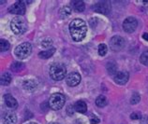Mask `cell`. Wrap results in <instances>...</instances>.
Wrapping results in <instances>:
<instances>
[{
    "mask_svg": "<svg viewBox=\"0 0 148 124\" xmlns=\"http://www.w3.org/2000/svg\"><path fill=\"white\" fill-rule=\"evenodd\" d=\"M23 86H24L25 90L28 91H33L37 89L38 83H37V81L34 79H26L24 81V83H23Z\"/></svg>",
    "mask_w": 148,
    "mask_h": 124,
    "instance_id": "5bb4252c",
    "label": "cell"
},
{
    "mask_svg": "<svg viewBox=\"0 0 148 124\" xmlns=\"http://www.w3.org/2000/svg\"><path fill=\"white\" fill-rule=\"evenodd\" d=\"M26 124H37L36 122H28V123H26Z\"/></svg>",
    "mask_w": 148,
    "mask_h": 124,
    "instance_id": "4dcf8cb0",
    "label": "cell"
},
{
    "mask_svg": "<svg viewBox=\"0 0 148 124\" xmlns=\"http://www.w3.org/2000/svg\"><path fill=\"white\" fill-rule=\"evenodd\" d=\"M140 62H141L143 64L148 65V50L147 51L143 52L141 57H140Z\"/></svg>",
    "mask_w": 148,
    "mask_h": 124,
    "instance_id": "d4e9b609",
    "label": "cell"
},
{
    "mask_svg": "<svg viewBox=\"0 0 148 124\" xmlns=\"http://www.w3.org/2000/svg\"><path fill=\"white\" fill-rule=\"evenodd\" d=\"M143 38L145 41H148V33H145V34H143Z\"/></svg>",
    "mask_w": 148,
    "mask_h": 124,
    "instance_id": "f546056e",
    "label": "cell"
},
{
    "mask_svg": "<svg viewBox=\"0 0 148 124\" xmlns=\"http://www.w3.org/2000/svg\"><path fill=\"white\" fill-rule=\"evenodd\" d=\"M125 47V39L119 36H114L110 40V48L114 51H120Z\"/></svg>",
    "mask_w": 148,
    "mask_h": 124,
    "instance_id": "8992f818",
    "label": "cell"
},
{
    "mask_svg": "<svg viewBox=\"0 0 148 124\" xmlns=\"http://www.w3.org/2000/svg\"><path fill=\"white\" fill-rule=\"evenodd\" d=\"M24 68H25V64L23 63H20V62H14L10 66V69L13 72H20Z\"/></svg>",
    "mask_w": 148,
    "mask_h": 124,
    "instance_id": "d6986e66",
    "label": "cell"
},
{
    "mask_svg": "<svg viewBox=\"0 0 148 124\" xmlns=\"http://www.w3.org/2000/svg\"><path fill=\"white\" fill-rule=\"evenodd\" d=\"M52 124H59V123H56V122H53V123H52Z\"/></svg>",
    "mask_w": 148,
    "mask_h": 124,
    "instance_id": "1f68e13d",
    "label": "cell"
},
{
    "mask_svg": "<svg viewBox=\"0 0 148 124\" xmlns=\"http://www.w3.org/2000/svg\"><path fill=\"white\" fill-rule=\"evenodd\" d=\"M49 73L52 79L56 81H59L65 79L66 74H67V68H66L65 64H63L54 63L51 65Z\"/></svg>",
    "mask_w": 148,
    "mask_h": 124,
    "instance_id": "7a4b0ae2",
    "label": "cell"
},
{
    "mask_svg": "<svg viewBox=\"0 0 148 124\" xmlns=\"http://www.w3.org/2000/svg\"><path fill=\"white\" fill-rule=\"evenodd\" d=\"M130 118H131V119H140L142 118V115L138 113V112H134V113H132L130 115Z\"/></svg>",
    "mask_w": 148,
    "mask_h": 124,
    "instance_id": "f1b7e54d",
    "label": "cell"
},
{
    "mask_svg": "<svg viewBox=\"0 0 148 124\" xmlns=\"http://www.w3.org/2000/svg\"><path fill=\"white\" fill-rule=\"evenodd\" d=\"M11 79H12V77H11L10 73H4L1 76L0 82H1V85H3V86H7L11 82Z\"/></svg>",
    "mask_w": 148,
    "mask_h": 124,
    "instance_id": "ac0fdd59",
    "label": "cell"
},
{
    "mask_svg": "<svg viewBox=\"0 0 148 124\" xmlns=\"http://www.w3.org/2000/svg\"><path fill=\"white\" fill-rule=\"evenodd\" d=\"M107 103H108V101L104 95H99V97L96 99V104L99 107H104L107 104Z\"/></svg>",
    "mask_w": 148,
    "mask_h": 124,
    "instance_id": "ffe728a7",
    "label": "cell"
},
{
    "mask_svg": "<svg viewBox=\"0 0 148 124\" xmlns=\"http://www.w3.org/2000/svg\"><path fill=\"white\" fill-rule=\"evenodd\" d=\"M138 26V22L134 17H128L123 22V29L127 33H133Z\"/></svg>",
    "mask_w": 148,
    "mask_h": 124,
    "instance_id": "52a82bcc",
    "label": "cell"
},
{
    "mask_svg": "<svg viewBox=\"0 0 148 124\" xmlns=\"http://www.w3.org/2000/svg\"><path fill=\"white\" fill-rule=\"evenodd\" d=\"M98 50H99V54L100 56H104L108 51V48L105 44H99Z\"/></svg>",
    "mask_w": 148,
    "mask_h": 124,
    "instance_id": "cb8c5ba5",
    "label": "cell"
},
{
    "mask_svg": "<svg viewBox=\"0 0 148 124\" xmlns=\"http://www.w3.org/2000/svg\"><path fill=\"white\" fill-rule=\"evenodd\" d=\"M128 77H130V75H128L127 72L120 71V72H117L114 75V79L115 83H117L119 85H124V84H126L127 82Z\"/></svg>",
    "mask_w": 148,
    "mask_h": 124,
    "instance_id": "8fae6325",
    "label": "cell"
},
{
    "mask_svg": "<svg viewBox=\"0 0 148 124\" xmlns=\"http://www.w3.org/2000/svg\"><path fill=\"white\" fill-rule=\"evenodd\" d=\"M90 123L91 124H99V119L97 116L92 115L90 117Z\"/></svg>",
    "mask_w": 148,
    "mask_h": 124,
    "instance_id": "83f0119b",
    "label": "cell"
},
{
    "mask_svg": "<svg viewBox=\"0 0 148 124\" xmlns=\"http://www.w3.org/2000/svg\"><path fill=\"white\" fill-rule=\"evenodd\" d=\"M52 44H53V40L50 39V38H45V39L41 41V47L43 48H49Z\"/></svg>",
    "mask_w": 148,
    "mask_h": 124,
    "instance_id": "4316f807",
    "label": "cell"
},
{
    "mask_svg": "<svg viewBox=\"0 0 148 124\" xmlns=\"http://www.w3.org/2000/svg\"><path fill=\"white\" fill-rule=\"evenodd\" d=\"M59 14L61 18H67L68 16L71 14V9L69 7H63L59 10Z\"/></svg>",
    "mask_w": 148,
    "mask_h": 124,
    "instance_id": "44dd1931",
    "label": "cell"
},
{
    "mask_svg": "<svg viewBox=\"0 0 148 124\" xmlns=\"http://www.w3.org/2000/svg\"><path fill=\"white\" fill-rule=\"evenodd\" d=\"M74 108H75V110L77 112H79V113H85L87 110V106L84 101H78V102H76L75 104H74Z\"/></svg>",
    "mask_w": 148,
    "mask_h": 124,
    "instance_id": "9a60e30c",
    "label": "cell"
},
{
    "mask_svg": "<svg viewBox=\"0 0 148 124\" xmlns=\"http://www.w3.org/2000/svg\"><path fill=\"white\" fill-rule=\"evenodd\" d=\"M10 29L15 35H23L27 30V24L24 18L14 17L10 22Z\"/></svg>",
    "mask_w": 148,
    "mask_h": 124,
    "instance_id": "3957f363",
    "label": "cell"
},
{
    "mask_svg": "<svg viewBox=\"0 0 148 124\" xmlns=\"http://www.w3.org/2000/svg\"><path fill=\"white\" fill-rule=\"evenodd\" d=\"M4 98H5V103L10 108H12V109H16L18 107V102L16 101L12 95L10 94H6L4 96Z\"/></svg>",
    "mask_w": 148,
    "mask_h": 124,
    "instance_id": "4fadbf2b",
    "label": "cell"
},
{
    "mask_svg": "<svg viewBox=\"0 0 148 124\" xmlns=\"http://www.w3.org/2000/svg\"><path fill=\"white\" fill-rule=\"evenodd\" d=\"M65 102H66L65 96L62 94H60V92H56V94L51 95L48 104H49V107L51 109L59 110L64 106Z\"/></svg>",
    "mask_w": 148,
    "mask_h": 124,
    "instance_id": "277c9868",
    "label": "cell"
},
{
    "mask_svg": "<svg viewBox=\"0 0 148 124\" xmlns=\"http://www.w3.org/2000/svg\"><path fill=\"white\" fill-rule=\"evenodd\" d=\"M4 124H16L17 117L13 111H7L3 116Z\"/></svg>",
    "mask_w": 148,
    "mask_h": 124,
    "instance_id": "7c38bea8",
    "label": "cell"
},
{
    "mask_svg": "<svg viewBox=\"0 0 148 124\" xmlns=\"http://www.w3.org/2000/svg\"><path fill=\"white\" fill-rule=\"evenodd\" d=\"M56 52V49L54 48H51L47 50H43V51H40L38 53V56L42 59H48V58L52 57L53 55V53Z\"/></svg>",
    "mask_w": 148,
    "mask_h": 124,
    "instance_id": "e0dca14e",
    "label": "cell"
},
{
    "mask_svg": "<svg viewBox=\"0 0 148 124\" xmlns=\"http://www.w3.org/2000/svg\"><path fill=\"white\" fill-rule=\"evenodd\" d=\"M9 11L10 13L13 14H19V15H24L25 12V2L23 1H17L14 3L12 6L9 7Z\"/></svg>",
    "mask_w": 148,
    "mask_h": 124,
    "instance_id": "ba28073f",
    "label": "cell"
},
{
    "mask_svg": "<svg viewBox=\"0 0 148 124\" xmlns=\"http://www.w3.org/2000/svg\"><path fill=\"white\" fill-rule=\"evenodd\" d=\"M116 70H117V67H116V64L114 62H110L107 64V71L110 75H114V73L116 74Z\"/></svg>",
    "mask_w": 148,
    "mask_h": 124,
    "instance_id": "7402d4cb",
    "label": "cell"
},
{
    "mask_svg": "<svg viewBox=\"0 0 148 124\" xmlns=\"http://www.w3.org/2000/svg\"><path fill=\"white\" fill-rule=\"evenodd\" d=\"M140 100H141V96H140V94H137V92H135V94H133L131 96L130 103L132 104H138L140 102Z\"/></svg>",
    "mask_w": 148,
    "mask_h": 124,
    "instance_id": "484cf974",
    "label": "cell"
},
{
    "mask_svg": "<svg viewBox=\"0 0 148 124\" xmlns=\"http://www.w3.org/2000/svg\"><path fill=\"white\" fill-rule=\"evenodd\" d=\"M69 33L72 40L75 42L84 40L87 34V25L85 22L79 18L72 20L69 24Z\"/></svg>",
    "mask_w": 148,
    "mask_h": 124,
    "instance_id": "6da1fadb",
    "label": "cell"
},
{
    "mask_svg": "<svg viewBox=\"0 0 148 124\" xmlns=\"http://www.w3.org/2000/svg\"><path fill=\"white\" fill-rule=\"evenodd\" d=\"M81 79H82V77L79 73L71 72L68 75L67 79H66V82H67L69 86L74 87V86H77V85L81 82Z\"/></svg>",
    "mask_w": 148,
    "mask_h": 124,
    "instance_id": "9c48e42d",
    "label": "cell"
},
{
    "mask_svg": "<svg viewBox=\"0 0 148 124\" xmlns=\"http://www.w3.org/2000/svg\"><path fill=\"white\" fill-rule=\"evenodd\" d=\"M10 45L7 40L5 39L0 40V49H1V51H6V50L10 49Z\"/></svg>",
    "mask_w": 148,
    "mask_h": 124,
    "instance_id": "603a6c76",
    "label": "cell"
},
{
    "mask_svg": "<svg viewBox=\"0 0 148 124\" xmlns=\"http://www.w3.org/2000/svg\"><path fill=\"white\" fill-rule=\"evenodd\" d=\"M93 9H94L95 11H97V12H99V13L108 14L111 11V5H110V3L106 2V1L99 2L93 7Z\"/></svg>",
    "mask_w": 148,
    "mask_h": 124,
    "instance_id": "30bf717a",
    "label": "cell"
},
{
    "mask_svg": "<svg viewBox=\"0 0 148 124\" xmlns=\"http://www.w3.org/2000/svg\"><path fill=\"white\" fill-rule=\"evenodd\" d=\"M72 4V7L73 9H75L77 12H83L85 9V5L83 1H81V0H77V1H72L71 2Z\"/></svg>",
    "mask_w": 148,
    "mask_h": 124,
    "instance_id": "2e32d148",
    "label": "cell"
},
{
    "mask_svg": "<svg viewBox=\"0 0 148 124\" xmlns=\"http://www.w3.org/2000/svg\"><path fill=\"white\" fill-rule=\"evenodd\" d=\"M31 51H32V47H31L30 43L25 42V43H22L19 46H17L16 49H15L14 53L19 59L24 60L30 55Z\"/></svg>",
    "mask_w": 148,
    "mask_h": 124,
    "instance_id": "5b68a950",
    "label": "cell"
}]
</instances>
